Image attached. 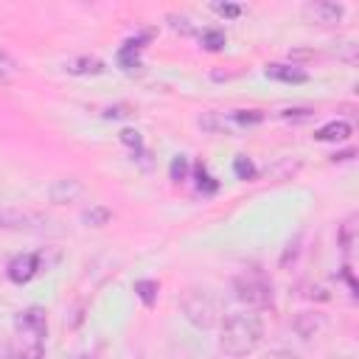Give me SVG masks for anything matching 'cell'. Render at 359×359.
Segmentation results:
<instances>
[{
  "label": "cell",
  "instance_id": "cell-6",
  "mask_svg": "<svg viewBox=\"0 0 359 359\" xmlns=\"http://www.w3.org/2000/svg\"><path fill=\"white\" fill-rule=\"evenodd\" d=\"M14 325H17V334H20V337H36V339H42V337H45V328H48V323H45V309L31 306V309L20 311V314L14 317Z\"/></svg>",
  "mask_w": 359,
  "mask_h": 359
},
{
  "label": "cell",
  "instance_id": "cell-23",
  "mask_svg": "<svg viewBox=\"0 0 359 359\" xmlns=\"http://www.w3.org/2000/svg\"><path fill=\"white\" fill-rule=\"evenodd\" d=\"M213 11H219L222 17H238L241 6H236V3H213Z\"/></svg>",
  "mask_w": 359,
  "mask_h": 359
},
{
  "label": "cell",
  "instance_id": "cell-5",
  "mask_svg": "<svg viewBox=\"0 0 359 359\" xmlns=\"http://www.w3.org/2000/svg\"><path fill=\"white\" fill-rule=\"evenodd\" d=\"M342 14H345V8L334 0H314V3L303 6V17L311 25H337L342 20Z\"/></svg>",
  "mask_w": 359,
  "mask_h": 359
},
{
  "label": "cell",
  "instance_id": "cell-19",
  "mask_svg": "<svg viewBox=\"0 0 359 359\" xmlns=\"http://www.w3.org/2000/svg\"><path fill=\"white\" fill-rule=\"evenodd\" d=\"M233 171H236L238 180H252V177H255V165H252V160H250L247 154H238V157L233 160Z\"/></svg>",
  "mask_w": 359,
  "mask_h": 359
},
{
  "label": "cell",
  "instance_id": "cell-22",
  "mask_svg": "<svg viewBox=\"0 0 359 359\" xmlns=\"http://www.w3.org/2000/svg\"><path fill=\"white\" fill-rule=\"evenodd\" d=\"M196 188L202 191V194H216V188H219V182L202 168V165H196Z\"/></svg>",
  "mask_w": 359,
  "mask_h": 359
},
{
  "label": "cell",
  "instance_id": "cell-8",
  "mask_svg": "<svg viewBox=\"0 0 359 359\" xmlns=\"http://www.w3.org/2000/svg\"><path fill=\"white\" fill-rule=\"evenodd\" d=\"M36 272H39V255L36 252H22V255L11 258L8 266H6V275L14 283H28Z\"/></svg>",
  "mask_w": 359,
  "mask_h": 359
},
{
  "label": "cell",
  "instance_id": "cell-14",
  "mask_svg": "<svg viewBox=\"0 0 359 359\" xmlns=\"http://www.w3.org/2000/svg\"><path fill=\"white\" fill-rule=\"evenodd\" d=\"M45 356V348H42V339L36 337H20V348L11 353V359H42Z\"/></svg>",
  "mask_w": 359,
  "mask_h": 359
},
{
  "label": "cell",
  "instance_id": "cell-17",
  "mask_svg": "<svg viewBox=\"0 0 359 359\" xmlns=\"http://www.w3.org/2000/svg\"><path fill=\"white\" fill-rule=\"evenodd\" d=\"M353 241H356V216H351V219L342 224V230H339V247H342L345 255H351Z\"/></svg>",
  "mask_w": 359,
  "mask_h": 359
},
{
  "label": "cell",
  "instance_id": "cell-11",
  "mask_svg": "<svg viewBox=\"0 0 359 359\" xmlns=\"http://www.w3.org/2000/svg\"><path fill=\"white\" fill-rule=\"evenodd\" d=\"M149 39V34L146 36H135V39H126L123 42V48L118 50V62H121V67L123 70H132V67H140L137 65V53H140V48H143V42Z\"/></svg>",
  "mask_w": 359,
  "mask_h": 359
},
{
  "label": "cell",
  "instance_id": "cell-27",
  "mask_svg": "<svg viewBox=\"0 0 359 359\" xmlns=\"http://www.w3.org/2000/svg\"><path fill=\"white\" fill-rule=\"evenodd\" d=\"M339 56L345 59V62H356V45L353 42H342V48H339Z\"/></svg>",
  "mask_w": 359,
  "mask_h": 359
},
{
  "label": "cell",
  "instance_id": "cell-24",
  "mask_svg": "<svg viewBox=\"0 0 359 359\" xmlns=\"http://www.w3.org/2000/svg\"><path fill=\"white\" fill-rule=\"evenodd\" d=\"M261 359H300L294 351H289V348H272V351H266Z\"/></svg>",
  "mask_w": 359,
  "mask_h": 359
},
{
  "label": "cell",
  "instance_id": "cell-7",
  "mask_svg": "<svg viewBox=\"0 0 359 359\" xmlns=\"http://www.w3.org/2000/svg\"><path fill=\"white\" fill-rule=\"evenodd\" d=\"M81 194H84V185H81V180H76V177H59V180H53L50 188H48V199H50L53 205L76 202Z\"/></svg>",
  "mask_w": 359,
  "mask_h": 359
},
{
  "label": "cell",
  "instance_id": "cell-9",
  "mask_svg": "<svg viewBox=\"0 0 359 359\" xmlns=\"http://www.w3.org/2000/svg\"><path fill=\"white\" fill-rule=\"evenodd\" d=\"M325 317L320 314V311H300L297 317H294V323H292V328L297 331V337H303V339H311V337H317V334H323L325 331Z\"/></svg>",
  "mask_w": 359,
  "mask_h": 359
},
{
  "label": "cell",
  "instance_id": "cell-26",
  "mask_svg": "<svg viewBox=\"0 0 359 359\" xmlns=\"http://www.w3.org/2000/svg\"><path fill=\"white\" fill-rule=\"evenodd\" d=\"M121 143H126V146H132V149H140V135H137L135 129H123V132H121Z\"/></svg>",
  "mask_w": 359,
  "mask_h": 359
},
{
  "label": "cell",
  "instance_id": "cell-18",
  "mask_svg": "<svg viewBox=\"0 0 359 359\" xmlns=\"http://www.w3.org/2000/svg\"><path fill=\"white\" fill-rule=\"evenodd\" d=\"M17 76H20L17 62H14V59H11L6 50H0V84H11Z\"/></svg>",
  "mask_w": 359,
  "mask_h": 359
},
{
  "label": "cell",
  "instance_id": "cell-29",
  "mask_svg": "<svg viewBox=\"0 0 359 359\" xmlns=\"http://www.w3.org/2000/svg\"><path fill=\"white\" fill-rule=\"evenodd\" d=\"M104 115H107V118H126V115H129V107L118 104V107H109V109H107Z\"/></svg>",
  "mask_w": 359,
  "mask_h": 359
},
{
  "label": "cell",
  "instance_id": "cell-25",
  "mask_svg": "<svg viewBox=\"0 0 359 359\" xmlns=\"http://www.w3.org/2000/svg\"><path fill=\"white\" fill-rule=\"evenodd\" d=\"M168 20H171V28H174V31H182V34H191V31H194V25H191L185 17H177V14H171Z\"/></svg>",
  "mask_w": 359,
  "mask_h": 359
},
{
  "label": "cell",
  "instance_id": "cell-10",
  "mask_svg": "<svg viewBox=\"0 0 359 359\" xmlns=\"http://www.w3.org/2000/svg\"><path fill=\"white\" fill-rule=\"evenodd\" d=\"M269 79H275V81H286V84H303V81H309V73L303 70V67H297V65H280V62H272V65H266V70H264Z\"/></svg>",
  "mask_w": 359,
  "mask_h": 359
},
{
  "label": "cell",
  "instance_id": "cell-2",
  "mask_svg": "<svg viewBox=\"0 0 359 359\" xmlns=\"http://www.w3.org/2000/svg\"><path fill=\"white\" fill-rule=\"evenodd\" d=\"M180 309L185 314V320L199 328V331H210L219 320H222V309H219V297L205 289V286H191L182 300H180Z\"/></svg>",
  "mask_w": 359,
  "mask_h": 359
},
{
  "label": "cell",
  "instance_id": "cell-1",
  "mask_svg": "<svg viewBox=\"0 0 359 359\" xmlns=\"http://www.w3.org/2000/svg\"><path fill=\"white\" fill-rule=\"evenodd\" d=\"M264 339V320L255 311H233L222 320L219 348L227 356H247Z\"/></svg>",
  "mask_w": 359,
  "mask_h": 359
},
{
  "label": "cell",
  "instance_id": "cell-13",
  "mask_svg": "<svg viewBox=\"0 0 359 359\" xmlns=\"http://www.w3.org/2000/svg\"><path fill=\"white\" fill-rule=\"evenodd\" d=\"M351 135V123L348 121H328L325 126H320L314 132L317 140H345Z\"/></svg>",
  "mask_w": 359,
  "mask_h": 359
},
{
  "label": "cell",
  "instance_id": "cell-15",
  "mask_svg": "<svg viewBox=\"0 0 359 359\" xmlns=\"http://www.w3.org/2000/svg\"><path fill=\"white\" fill-rule=\"evenodd\" d=\"M84 224H90V227H104L109 219H112V213H109V208H104V205H93L90 210H84Z\"/></svg>",
  "mask_w": 359,
  "mask_h": 359
},
{
  "label": "cell",
  "instance_id": "cell-4",
  "mask_svg": "<svg viewBox=\"0 0 359 359\" xmlns=\"http://www.w3.org/2000/svg\"><path fill=\"white\" fill-rule=\"evenodd\" d=\"M45 224H48L45 213L14 208V205H0V227H6V230H36Z\"/></svg>",
  "mask_w": 359,
  "mask_h": 359
},
{
  "label": "cell",
  "instance_id": "cell-30",
  "mask_svg": "<svg viewBox=\"0 0 359 359\" xmlns=\"http://www.w3.org/2000/svg\"><path fill=\"white\" fill-rule=\"evenodd\" d=\"M0 359H11V353H8V348L0 342Z\"/></svg>",
  "mask_w": 359,
  "mask_h": 359
},
{
  "label": "cell",
  "instance_id": "cell-12",
  "mask_svg": "<svg viewBox=\"0 0 359 359\" xmlns=\"http://www.w3.org/2000/svg\"><path fill=\"white\" fill-rule=\"evenodd\" d=\"M65 70L73 73V76H95V73L104 70V62L95 59V56H76L65 65Z\"/></svg>",
  "mask_w": 359,
  "mask_h": 359
},
{
  "label": "cell",
  "instance_id": "cell-16",
  "mask_svg": "<svg viewBox=\"0 0 359 359\" xmlns=\"http://www.w3.org/2000/svg\"><path fill=\"white\" fill-rule=\"evenodd\" d=\"M157 280H135V294L143 300V306H154V300H157Z\"/></svg>",
  "mask_w": 359,
  "mask_h": 359
},
{
  "label": "cell",
  "instance_id": "cell-21",
  "mask_svg": "<svg viewBox=\"0 0 359 359\" xmlns=\"http://www.w3.org/2000/svg\"><path fill=\"white\" fill-rule=\"evenodd\" d=\"M168 177H171L174 182H182V180L188 177V160H185L182 154H177V157L171 160V165H168Z\"/></svg>",
  "mask_w": 359,
  "mask_h": 359
},
{
  "label": "cell",
  "instance_id": "cell-28",
  "mask_svg": "<svg viewBox=\"0 0 359 359\" xmlns=\"http://www.w3.org/2000/svg\"><path fill=\"white\" fill-rule=\"evenodd\" d=\"M280 118H297V121H303V118H311V109H306V107H300V109H283V112H278Z\"/></svg>",
  "mask_w": 359,
  "mask_h": 359
},
{
  "label": "cell",
  "instance_id": "cell-3",
  "mask_svg": "<svg viewBox=\"0 0 359 359\" xmlns=\"http://www.w3.org/2000/svg\"><path fill=\"white\" fill-rule=\"evenodd\" d=\"M233 292L241 303H247V309H266L272 303V289L258 272H241L233 280Z\"/></svg>",
  "mask_w": 359,
  "mask_h": 359
},
{
  "label": "cell",
  "instance_id": "cell-20",
  "mask_svg": "<svg viewBox=\"0 0 359 359\" xmlns=\"http://www.w3.org/2000/svg\"><path fill=\"white\" fill-rule=\"evenodd\" d=\"M202 45H205L208 50H222V48H224V31H219V28L202 31Z\"/></svg>",
  "mask_w": 359,
  "mask_h": 359
}]
</instances>
